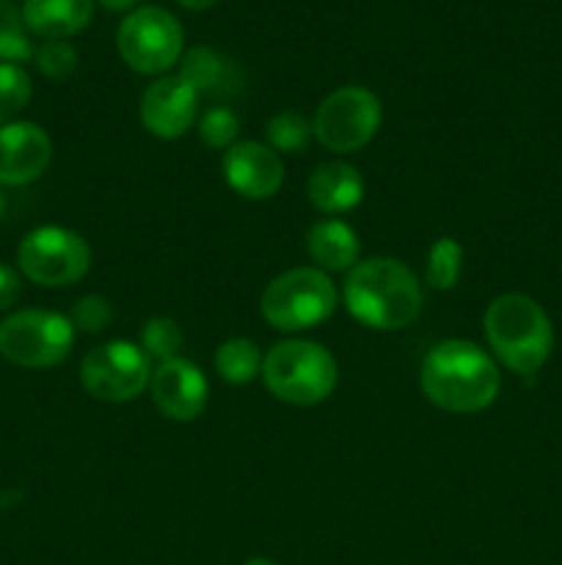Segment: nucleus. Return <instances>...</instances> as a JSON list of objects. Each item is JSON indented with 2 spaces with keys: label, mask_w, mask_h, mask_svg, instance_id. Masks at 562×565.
<instances>
[{
  "label": "nucleus",
  "mask_w": 562,
  "mask_h": 565,
  "mask_svg": "<svg viewBox=\"0 0 562 565\" xmlns=\"http://www.w3.org/2000/svg\"><path fill=\"white\" fill-rule=\"evenodd\" d=\"M419 386L428 403L450 414H477L494 406L501 375L494 356L468 340L433 345L419 370Z\"/></svg>",
  "instance_id": "nucleus-1"
},
{
  "label": "nucleus",
  "mask_w": 562,
  "mask_h": 565,
  "mask_svg": "<svg viewBox=\"0 0 562 565\" xmlns=\"http://www.w3.org/2000/svg\"><path fill=\"white\" fill-rule=\"evenodd\" d=\"M342 301L361 326L375 331H397L422 312V285L402 259H358L342 285Z\"/></svg>",
  "instance_id": "nucleus-2"
},
{
  "label": "nucleus",
  "mask_w": 562,
  "mask_h": 565,
  "mask_svg": "<svg viewBox=\"0 0 562 565\" xmlns=\"http://www.w3.org/2000/svg\"><path fill=\"white\" fill-rule=\"evenodd\" d=\"M485 337L494 356L518 375H534L554 348L549 315L523 292H505L485 309Z\"/></svg>",
  "instance_id": "nucleus-3"
},
{
  "label": "nucleus",
  "mask_w": 562,
  "mask_h": 565,
  "mask_svg": "<svg viewBox=\"0 0 562 565\" xmlns=\"http://www.w3.org/2000/svg\"><path fill=\"white\" fill-rule=\"evenodd\" d=\"M262 381L270 395L290 406H317L339 381L336 359L314 340H281L264 353Z\"/></svg>",
  "instance_id": "nucleus-4"
},
{
  "label": "nucleus",
  "mask_w": 562,
  "mask_h": 565,
  "mask_svg": "<svg viewBox=\"0 0 562 565\" xmlns=\"http://www.w3.org/2000/svg\"><path fill=\"white\" fill-rule=\"evenodd\" d=\"M339 307V292L331 276L314 265L290 268L268 281L259 298V312L275 331L312 329L328 320Z\"/></svg>",
  "instance_id": "nucleus-5"
},
{
  "label": "nucleus",
  "mask_w": 562,
  "mask_h": 565,
  "mask_svg": "<svg viewBox=\"0 0 562 565\" xmlns=\"http://www.w3.org/2000/svg\"><path fill=\"white\" fill-rule=\"evenodd\" d=\"M75 345V326L50 309H20L0 323V356L25 370L55 367Z\"/></svg>",
  "instance_id": "nucleus-6"
},
{
  "label": "nucleus",
  "mask_w": 562,
  "mask_h": 565,
  "mask_svg": "<svg viewBox=\"0 0 562 565\" xmlns=\"http://www.w3.org/2000/svg\"><path fill=\"white\" fill-rule=\"evenodd\" d=\"M119 55L141 75H163L180 61L185 33L180 20L160 6H143L121 20L116 33Z\"/></svg>",
  "instance_id": "nucleus-7"
},
{
  "label": "nucleus",
  "mask_w": 562,
  "mask_h": 565,
  "mask_svg": "<svg viewBox=\"0 0 562 565\" xmlns=\"http://www.w3.org/2000/svg\"><path fill=\"white\" fill-rule=\"evenodd\" d=\"M22 276L42 287H69L91 268V248L66 226H39L17 248Z\"/></svg>",
  "instance_id": "nucleus-8"
},
{
  "label": "nucleus",
  "mask_w": 562,
  "mask_h": 565,
  "mask_svg": "<svg viewBox=\"0 0 562 565\" xmlns=\"http://www.w3.org/2000/svg\"><path fill=\"white\" fill-rule=\"evenodd\" d=\"M383 108L380 99L364 86H342L320 103L314 114V138L328 152L347 154L367 147L380 130Z\"/></svg>",
  "instance_id": "nucleus-9"
},
{
  "label": "nucleus",
  "mask_w": 562,
  "mask_h": 565,
  "mask_svg": "<svg viewBox=\"0 0 562 565\" xmlns=\"http://www.w3.org/2000/svg\"><path fill=\"white\" fill-rule=\"evenodd\" d=\"M152 362L141 345L127 340H110L91 348L80 362V384L94 401L127 403L143 395L152 381Z\"/></svg>",
  "instance_id": "nucleus-10"
},
{
  "label": "nucleus",
  "mask_w": 562,
  "mask_h": 565,
  "mask_svg": "<svg viewBox=\"0 0 562 565\" xmlns=\"http://www.w3.org/2000/svg\"><path fill=\"white\" fill-rule=\"evenodd\" d=\"M138 114H141L143 130L163 141H176L196 121L198 94L180 75H165L141 94Z\"/></svg>",
  "instance_id": "nucleus-11"
},
{
  "label": "nucleus",
  "mask_w": 562,
  "mask_h": 565,
  "mask_svg": "<svg viewBox=\"0 0 562 565\" xmlns=\"http://www.w3.org/2000/svg\"><path fill=\"white\" fill-rule=\"evenodd\" d=\"M224 177L237 196L264 202L284 185V163L268 143L237 141L224 152Z\"/></svg>",
  "instance_id": "nucleus-12"
},
{
  "label": "nucleus",
  "mask_w": 562,
  "mask_h": 565,
  "mask_svg": "<svg viewBox=\"0 0 562 565\" xmlns=\"http://www.w3.org/2000/svg\"><path fill=\"white\" fill-rule=\"evenodd\" d=\"M152 401L158 412L171 423H191L204 412L209 397V384L202 370L187 359L176 356L158 364L149 381Z\"/></svg>",
  "instance_id": "nucleus-13"
},
{
  "label": "nucleus",
  "mask_w": 562,
  "mask_h": 565,
  "mask_svg": "<svg viewBox=\"0 0 562 565\" xmlns=\"http://www.w3.org/2000/svg\"><path fill=\"white\" fill-rule=\"evenodd\" d=\"M53 160V141L33 121L0 127V185L22 188L36 182Z\"/></svg>",
  "instance_id": "nucleus-14"
},
{
  "label": "nucleus",
  "mask_w": 562,
  "mask_h": 565,
  "mask_svg": "<svg viewBox=\"0 0 562 565\" xmlns=\"http://www.w3.org/2000/svg\"><path fill=\"white\" fill-rule=\"evenodd\" d=\"M364 191H367V185H364L361 171L350 163H342V160L317 166L306 182L309 202L325 215H342L356 210L361 204Z\"/></svg>",
  "instance_id": "nucleus-15"
},
{
  "label": "nucleus",
  "mask_w": 562,
  "mask_h": 565,
  "mask_svg": "<svg viewBox=\"0 0 562 565\" xmlns=\"http://www.w3.org/2000/svg\"><path fill=\"white\" fill-rule=\"evenodd\" d=\"M180 77L191 83L198 97L202 94L204 97H235L246 86V75H242L240 66L218 50L204 47V44L187 50L185 58H182Z\"/></svg>",
  "instance_id": "nucleus-16"
},
{
  "label": "nucleus",
  "mask_w": 562,
  "mask_h": 565,
  "mask_svg": "<svg viewBox=\"0 0 562 565\" xmlns=\"http://www.w3.org/2000/svg\"><path fill=\"white\" fill-rule=\"evenodd\" d=\"M94 0H25L22 20L36 36L55 42L80 33L91 22Z\"/></svg>",
  "instance_id": "nucleus-17"
},
{
  "label": "nucleus",
  "mask_w": 562,
  "mask_h": 565,
  "mask_svg": "<svg viewBox=\"0 0 562 565\" xmlns=\"http://www.w3.org/2000/svg\"><path fill=\"white\" fill-rule=\"evenodd\" d=\"M306 254L314 263V268L325 274H339L350 270L358 263L361 243H358L356 230L339 218H323L309 230L306 235Z\"/></svg>",
  "instance_id": "nucleus-18"
},
{
  "label": "nucleus",
  "mask_w": 562,
  "mask_h": 565,
  "mask_svg": "<svg viewBox=\"0 0 562 565\" xmlns=\"http://www.w3.org/2000/svg\"><path fill=\"white\" fill-rule=\"evenodd\" d=\"M262 353L253 345L248 337H231V340L220 342L215 351V373L226 381V384H251L257 375H262Z\"/></svg>",
  "instance_id": "nucleus-19"
},
{
  "label": "nucleus",
  "mask_w": 562,
  "mask_h": 565,
  "mask_svg": "<svg viewBox=\"0 0 562 565\" xmlns=\"http://www.w3.org/2000/svg\"><path fill=\"white\" fill-rule=\"evenodd\" d=\"M33 53L22 9L14 0H0V64H25Z\"/></svg>",
  "instance_id": "nucleus-20"
},
{
  "label": "nucleus",
  "mask_w": 562,
  "mask_h": 565,
  "mask_svg": "<svg viewBox=\"0 0 562 565\" xmlns=\"http://www.w3.org/2000/svg\"><path fill=\"white\" fill-rule=\"evenodd\" d=\"M268 147L279 154H295L309 147L314 136L312 121L298 110H281L268 121Z\"/></svg>",
  "instance_id": "nucleus-21"
},
{
  "label": "nucleus",
  "mask_w": 562,
  "mask_h": 565,
  "mask_svg": "<svg viewBox=\"0 0 562 565\" xmlns=\"http://www.w3.org/2000/svg\"><path fill=\"white\" fill-rule=\"evenodd\" d=\"M463 246L455 237H439L428 254V285L433 290H452L461 279Z\"/></svg>",
  "instance_id": "nucleus-22"
},
{
  "label": "nucleus",
  "mask_w": 562,
  "mask_h": 565,
  "mask_svg": "<svg viewBox=\"0 0 562 565\" xmlns=\"http://www.w3.org/2000/svg\"><path fill=\"white\" fill-rule=\"evenodd\" d=\"M182 342H185V334H182L180 323L171 318H152L143 323L141 329V351L147 353L149 362H171V359L180 356Z\"/></svg>",
  "instance_id": "nucleus-23"
},
{
  "label": "nucleus",
  "mask_w": 562,
  "mask_h": 565,
  "mask_svg": "<svg viewBox=\"0 0 562 565\" xmlns=\"http://www.w3.org/2000/svg\"><path fill=\"white\" fill-rule=\"evenodd\" d=\"M31 77L20 64H0V127L14 121L31 103Z\"/></svg>",
  "instance_id": "nucleus-24"
},
{
  "label": "nucleus",
  "mask_w": 562,
  "mask_h": 565,
  "mask_svg": "<svg viewBox=\"0 0 562 565\" xmlns=\"http://www.w3.org/2000/svg\"><path fill=\"white\" fill-rule=\"evenodd\" d=\"M240 136V116L229 105H213L198 119V138L207 149H229Z\"/></svg>",
  "instance_id": "nucleus-25"
},
{
  "label": "nucleus",
  "mask_w": 562,
  "mask_h": 565,
  "mask_svg": "<svg viewBox=\"0 0 562 565\" xmlns=\"http://www.w3.org/2000/svg\"><path fill=\"white\" fill-rule=\"evenodd\" d=\"M33 58H36L39 72H42L44 77H50V81H64V77H69L72 72L77 70L75 47H72L69 42H64V39L44 42L42 47L33 53Z\"/></svg>",
  "instance_id": "nucleus-26"
},
{
  "label": "nucleus",
  "mask_w": 562,
  "mask_h": 565,
  "mask_svg": "<svg viewBox=\"0 0 562 565\" xmlns=\"http://www.w3.org/2000/svg\"><path fill=\"white\" fill-rule=\"evenodd\" d=\"M72 326L75 331H83V334H99L110 326L114 320V307L110 301H105L102 296H83L77 298L75 307H72Z\"/></svg>",
  "instance_id": "nucleus-27"
},
{
  "label": "nucleus",
  "mask_w": 562,
  "mask_h": 565,
  "mask_svg": "<svg viewBox=\"0 0 562 565\" xmlns=\"http://www.w3.org/2000/svg\"><path fill=\"white\" fill-rule=\"evenodd\" d=\"M20 292H22V281L20 276H17V270L9 268V265H0V312L14 307Z\"/></svg>",
  "instance_id": "nucleus-28"
},
{
  "label": "nucleus",
  "mask_w": 562,
  "mask_h": 565,
  "mask_svg": "<svg viewBox=\"0 0 562 565\" xmlns=\"http://www.w3.org/2000/svg\"><path fill=\"white\" fill-rule=\"evenodd\" d=\"M99 3L110 11H125V9H132V6H138L141 0H99Z\"/></svg>",
  "instance_id": "nucleus-29"
},
{
  "label": "nucleus",
  "mask_w": 562,
  "mask_h": 565,
  "mask_svg": "<svg viewBox=\"0 0 562 565\" xmlns=\"http://www.w3.org/2000/svg\"><path fill=\"white\" fill-rule=\"evenodd\" d=\"M180 6H185V9L191 11H202V9H209V6H215L218 0H176Z\"/></svg>",
  "instance_id": "nucleus-30"
},
{
  "label": "nucleus",
  "mask_w": 562,
  "mask_h": 565,
  "mask_svg": "<svg viewBox=\"0 0 562 565\" xmlns=\"http://www.w3.org/2000/svg\"><path fill=\"white\" fill-rule=\"evenodd\" d=\"M242 565H275V563L270 561V557H248V561Z\"/></svg>",
  "instance_id": "nucleus-31"
},
{
  "label": "nucleus",
  "mask_w": 562,
  "mask_h": 565,
  "mask_svg": "<svg viewBox=\"0 0 562 565\" xmlns=\"http://www.w3.org/2000/svg\"><path fill=\"white\" fill-rule=\"evenodd\" d=\"M3 215H6V193L0 191V221H3Z\"/></svg>",
  "instance_id": "nucleus-32"
}]
</instances>
